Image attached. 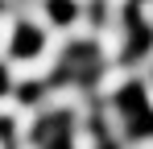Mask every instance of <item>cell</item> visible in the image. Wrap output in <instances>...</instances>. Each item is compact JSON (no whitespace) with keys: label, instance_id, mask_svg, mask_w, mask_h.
I'll use <instances>...</instances> for the list:
<instances>
[{"label":"cell","instance_id":"6da1fadb","mask_svg":"<svg viewBox=\"0 0 153 149\" xmlns=\"http://www.w3.org/2000/svg\"><path fill=\"white\" fill-rule=\"evenodd\" d=\"M112 108H116V116L124 124L128 141L153 137V99H149V91H145L141 79H124V83L116 87V95H112Z\"/></svg>","mask_w":153,"mask_h":149},{"label":"cell","instance_id":"7a4b0ae2","mask_svg":"<svg viewBox=\"0 0 153 149\" xmlns=\"http://www.w3.org/2000/svg\"><path fill=\"white\" fill-rule=\"evenodd\" d=\"M33 145L37 149H71V116L66 112L42 116L33 124Z\"/></svg>","mask_w":153,"mask_h":149},{"label":"cell","instance_id":"3957f363","mask_svg":"<svg viewBox=\"0 0 153 149\" xmlns=\"http://www.w3.org/2000/svg\"><path fill=\"white\" fill-rule=\"evenodd\" d=\"M42 46H46V33H42L33 21L17 25V33H13V54H17V58H37Z\"/></svg>","mask_w":153,"mask_h":149},{"label":"cell","instance_id":"277c9868","mask_svg":"<svg viewBox=\"0 0 153 149\" xmlns=\"http://www.w3.org/2000/svg\"><path fill=\"white\" fill-rule=\"evenodd\" d=\"M149 46H153V29L145 25L137 8H128V58H145Z\"/></svg>","mask_w":153,"mask_h":149},{"label":"cell","instance_id":"5b68a950","mask_svg":"<svg viewBox=\"0 0 153 149\" xmlns=\"http://www.w3.org/2000/svg\"><path fill=\"white\" fill-rule=\"evenodd\" d=\"M46 13L54 25H71L79 21V0H46Z\"/></svg>","mask_w":153,"mask_h":149},{"label":"cell","instance_id":"8992f818","mask_svg":"<svg viewBox=\"0 0 153 149\" xmlns=\"http://www.w3.org/2000/svg\"><path fill=\"white\" fill-rule=\"evenodd\" d=\"M95 149H116V145H112V141H108V137H103V141H100V145H95Z\"/></svg>","mask_w":153,"mask_h":149}]
</instances>
